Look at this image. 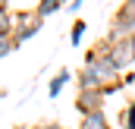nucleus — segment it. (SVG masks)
<instances>
[{
    "instance_id": "nucleus-5",
    "label": "nucleus",
    "mask_w": 135,
    "mask_h": 129,
    "mask_svg": "<svg viewBox=\"0 0 135 129\" xmlns=\"http://www.w3.org/2000/svg\"><path fill=\"white\" fill-rule=\"evenodd\" d=\"M69 79H72V72H69V69H60V72L50 79V85H47V95H50V98H57L60 91H63V85H66Z\"/></svg>"
},
{
    "instance_id": "nucleus-3",
    "label": "nucleus",
    "mask_w": 135,
    "mask_h": 129,
    "mask_svg": "<svg viewBox=\"0 0 135 129\" xmlns=\"http://www.w3.org/2000/svg\"><path fill=\"white\" fill-rule=\"evenodd\" d=\"M79 129H110V120L104 110H94V113H85L82 117V126Z\"/></svg>"
},
{
    "instance_id": "nucleus-2",
    "label": "nucleus",
    "mask_w": 135,
    "mask_h": 129,
    "mask_svg": "<svg viewBox=\"0 0 135 129\" xmlns=\"http://www.w3.org/2000/svg\"><path fill=\"white\" fill-rule=\"evenodd\" d=\"M107 60L116 66L119 72H126V69H129V63H135V60H132V50H129V44H116V47H110Z\"/></svg>"
},
{
    "instance_id": "nucleus-9",
    "label": "nucleus",
    "mask_w": 135,
    "mask_h": 129,
    "mask_svg": "<svg viewBox=\"0 0 135 129\" xmlns=\"http://www.w3.org/2000/svg\"><path fill=\"white\" fill-rule=\"evenodd\" d=\"M79 6H82L79 0H69V3H63V10H69V13H79Z\"/></svg>"
},
{
    "instance_id": "nucleus-1",
    "label": "nucleus",
    "mask_w": 135,
    "mask_h": 129,
    "mask_svg": "<svg viewBox=\"0 0 135 129\" xmlns=\"http://www.w3.org/2000/svg\"><path fill=\"white\" fill-rule=\"evenodd\" d=\"M104 91L101 88H94V91H79L75 95V110L85 117V113H94V110H104Z\"/></svg>"
},
{
    "instance_id": "nucleus-6",
    "label": "nucleus",
    "mask_w": 135,
    "mask_h": 129,
    "mask_svg": "<svg viewBox=\"0 0 135 129\" xmlns=\"http://www.w3.org/2000/svg\"><path fill=\"white\" fill-rule=\"evenodd\" d=\"M119 126H123V129H135V101H129V107H123Z\"/></svg>"
},
{
    "instance_id": "nucleus-7",
    "label": "nucleus",
    "mask_w": 135,
    "mask_h": 129,
    "mask_svg": "<svg viewBox=\"0 0 135 129\" xmlns=\"http://www.w3.org/2000/svg\"><path fill=\"white\" fill-rule=\"evenodd\" d=\"M85 29H88V25H85V19H75V22H72V29H69V44H75V47H79V41L85 38Z\"/></svg>"
},
{
    "instance_id": "nucleus-11",
    "label": "nucleus",
    "mask_w": 135,
    "mask_h": 129,
    "mask_svg": "<svg viewBox=\"0 0 135 129\" xmlns=\"http://www.w3.org/2000/svg\"><path fill=\"white\" fill-rule=\"evenodd\" d=\"M129 50H132V60H135V38L129 41Z\"/></svg>"
},
{
    "instance_id": "nucleus-4",
    "label": "nucleus",
    "mask_w": 135,
    "mask_h": 129,
    "mask_svg": "<svg viewBox=\"0 0 135 129\" xmlns=\"http://www.w3.org/2000/svg\"><path fill=\"white\" fill-rule=\"evenodd\" d=\"M60 10H63V3H60V0H41V3L35 6V16H38V19L44 22L47 16H57Z\"/></svg>"
},
{
    "instance_id": "nucleus-10",
    "label": "nucleus",
    "mask_w": 135,
    "mask_h": 129,
    "mask_svg": "<svg viewBox=\"0 0 135 129\" xmlns=\"http://www.w3.org/2000/svg\"><path fill=\"white\" fill-rule=\"evenodd\" d=\"M32 129H63V126H57V123H38V126H32Z\"/></svg>"
},
{
    "instance_id": "nucleus-8",
    "label": "nucleus",
    "mask_w": 135,
    "mask_h": 129,
    "mask_svg": "<svg viewBox=\"0 0 135 129\" xmlns=\"http://www.w3.org/2000/svg\"><path fill=\"white\" fill-rule=\"evenodd\" d=\"M16 50V41L9 38V35H0V60L6 57V54H13Z\"/></svg>"
}]
</instances>
